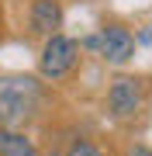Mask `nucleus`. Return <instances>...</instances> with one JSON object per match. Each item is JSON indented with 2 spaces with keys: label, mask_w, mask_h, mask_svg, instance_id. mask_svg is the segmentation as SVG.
I'll use <instances>...</instances> for the list:
<instances>
[{
  "label": "nucleus",
  "mask_w": 152,
  "mask_h": 156,
  "mask_svg": "<svg viewBox=\"0 0 152 156\" xmlns=\"http://www.w3.org/2000/svg\"><path fill=\"white\" fill-rule=\"evenodd\" d=\"M45 101V83L31 73H0V128H24Z\"/></svg>",
  "instance_id": "obj_1"
},
{
  "label": "nucleus",
  "mask_w": 152,
  "mask_h": 156,
  "mask_svg": "<svg viewBox=\"0 0 152 156\" xmlns=\"http://www.w3.org/2000/svg\"><path fill=\"white\" fill-rule=\"evenodd\" d=\"M79 42L69 38V35H49L42 42V52H38V80H49V83H62L66 76H73L76 66H79Z\"/></svg>",
  "instance_id": "obj_2"
},
{
  "label": "nucleus",
  "mask_w": 152,
  "mask_h": 156,
  "mask_svg": "<svg viewBox=\"0 0 152 156\" xmlns=\"http://www.w3.org/2000/svg\"><path fill=\"white\" fill-rule=\"evenodd\" d=\"M79 49L100 56L104 62H111V66H124V62L135 59L138 38L124 28V24H100L93 35H86V38L79 42Z\"/></svg>",
  "instance_id": "obj_3"
},
{
  "label": "nucleus",
  "mask_w": 152,
  "mask_h": 156,
  "mask_svg": "<svg viewBox=\"0 0 152 156\" xmlns=\"http://www.w3.org/2000/svg\"><path fill=\"white\" fill-rule=\"evenodd\" d=\"M142 104H145V80L142 76L121 73V76L111 80V87H107V115H111L114 122L135 118L142 111Z\"/></svg>",
  "instance_id": "obj_4"
},
{
  "label": "nucleus",
  "mask_w": 152,
  "mask_h": 156,
  "mask_svg": "<svg viewBox=\"0 0 152 156\" xmlns=\"http://www.w3.org/2000/svg\"><path fill=\"white\" fill-rule=\"evenodd\" d=\"M62 4L59 0H31L28 7V28L31 35H38V38H49V35H56L62 28Z\"/></svg>",
  "instance_id": "obj_5"
},
{
  "label": "nucleus",
  "mask_w": 152,
  "mask_h": 156,
  "mask_svg": "<svg viewBox=\"0 0 152 156\" xmlns=\"http://www.w3.org/2000/svg\"><path fill=\"white\" fill-rule=\"evenodd\" d=\"M0 156H38V149L24 128H0Z\"/></svg>",
  "instance_id": "obj_6"
},
{
  "label": "nucleus",
  "mask_w": 152,
  "mask_h": 156,
  "mask_svg": "<svg viewBox=\"0 0 152 156\" xmlns=\"http://www.w3.org/2000/svg\"><path fill=\"white\" fill-rule=\"evenodd\" d=\"M66 156H104V149H100L97 142H90V139H76V142L66 149Z\"/></svg>",
  "instance_id": "obj_7"
},
{
  "label": "nucleus",
  "mask_w": 152,
  "mask_h": 156,
  "mask_svg": "<svg viewBox=\"0 0 152 156\" xmlns=\"http://www.w3.org/2000/svg\"><path fill=\"white\" fill-rule=\"evenodd\" d=\"M124 156H152V149H149V146H135V149H128Z\"/></svg>",
  "instance_id": "obj_8"
}]
</instances>
